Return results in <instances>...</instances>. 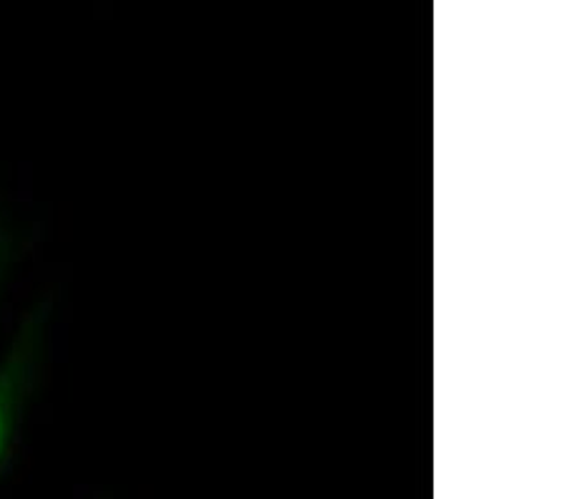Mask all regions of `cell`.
I'll return each instance as SVG.
<instances>
[{"label": "cell", "instance_id": "obj_1", "mask_svg": "<svg viewBox=\"0 0 567 499\" xmlns=\"http://www.w3.org/2000/svg\"><path fill=\"white\" fill-rule=\"evenodd\" d=\"M0 434H3V422H0Z\"/></svg>", "mask_w": 567, "mask_h": 499}]
</instances>
